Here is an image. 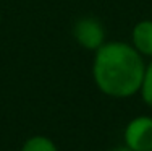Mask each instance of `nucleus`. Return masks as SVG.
I'll return each mask as SVG.
<instances>
[{"label": "nucleus", "mask_w": 152, "mask_h": 151, "mask_svg": "<svg viewBox=\"0 0 152 151\" xmlns=\"http://www.w3.org/2000/svg\"><path fill=\"white\" fill-rule=\"evenodd\" d=\"M144 59L131 44L123 41L104 42L94 52L92 78L102 94L126 99L139 93L144 78Z\"/></svg>", "instance_id": "nucleus-1"}, {"label": "nucleus", "mask_w": 152, "mask_h": 151, "mask_svg": "<svg viewBox=\"0 0 152 151\" xmlns=\"http://www.w3.org/2000/svg\"><path fill=\"white\" fill-rule=\"evenodd\" d=\"M73 39L86 50L96 52L105 42V29L104 24L94 16H83L73 24Z\"/></svg>", "instance_id": "nucleus-2"}, {"label": "nucleus", "mask_w": 152, "mask_h": 151, "mask_svg": "<svg viewBox=\"0 0 152 151\" xmlns=\"http://www.w3.org/2000/svg\"><path fill=\"white\" fill-rule=\"evenodd\" d=\"M123 143L133 151L152 150V117L137 116L128 122L123 132Z\"/></svg>", "instance_id": "nucleus-3"}, {"label": "nucleus", "mask_w": 152, "mask_h": 151, "mask_svg": "<svg viewBox=\"0 0 152 151\" xmlns=\"http://www.w3.org/2000/svg\"><path fill=\"white\" fill-rule=\"evenodd\" d=\"M131 46L142 57L152 59V20H141L133 26Z\"/></svg>", "instance_id": "nucleus-4"}, {"label": "nucleus", "mask_w": 152, "mask_h": 151, "mask_svg": "<svg viewBox=\"0 0 152 151\" xmlns=\"http://www.w3.org/2000/svg\"><path fill=\"white\" fill-rule=\"evenodd\" d=\"M20 151H58V148L53 143V140L49 138V136L34 135V136H29L23 143Z\"/></svg>", "instance_id": "nucleus-5"}, {"label": "nucleus", "mask_w": 152, "mask_h": 151, "mask_svg": "<svg viewBox=\"0 0 152 151\" xmlns=\"http://www.w3.org/2000/svg\"><path fill=\"white\" fill-rule=\"evenodd\" d=\"M141 98L147 104L149 107H152V60L149 65H146L144 70V78H142V85H141Z\"/></svg>", "instance_id": "nucleus-6"}, {"label": "nucleus", "mask_w": 152, "mask_h": 151, "mask_svg": "<svg viewBox=\"0 0 152 151\" xmlns=\"http://www.w3.org/2000/svg\"><path fill=\"white\" fill-rule=\"evenodd\" d=\"M112 151H133V150H129L128 146L123 145V146H118V148H115V150H112Z\"/></svg>", "instance_id": "nucleus-7"}, {"label": "nucleus", "mask_w": 152, "mask_h": 151, "mask_svg": "<svg viewBox=\"0 0 152 151\" xmlns=\"http://www.w3.org/2000/svg\"><path fill=\"white\" fill-rule=\"evenodd\" d=\"M0 23H2V13H0Z\"/></svg>", "instance_id": "nucleus-8"}, {"label": "nucleus", "mask_w": 152, "mask_h": 151, "mask_svg": "<svg viewBox=\"0 0 152 151\" xmlns=\"http://www.w3.org/2000/svg\"><path fill=\"white\" fill-rule=\"evenodd\" d=\"M151 151H152V150H151Z\"/></svg>", "instance_id": "nucleus-9"}]
</instances>
